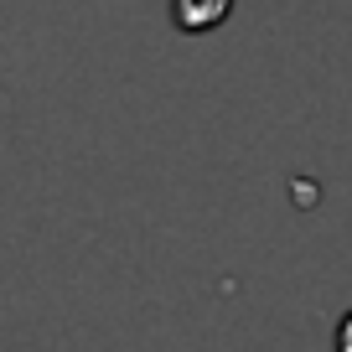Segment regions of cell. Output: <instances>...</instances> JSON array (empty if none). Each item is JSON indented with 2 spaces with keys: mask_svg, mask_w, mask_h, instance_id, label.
Returning a JSON list of instances; mask_svg holds the SVG:
<instances>
[{
  "mask_svg": "<svg viewBox=\"0 0 352 352\" xmlns=\"http://www.w3.org/2000/svg\"><path fill=\"white\" fill-rule=\"evenodd\" d=\"M166 6H171L176 32H187V36H208L233 16V0H166Z\"/></svg>",
  "mask_w": 352,
  "mask_h": 352,
  "instance_id": "1",
  "label": "cell"
},
{
  "mask_svg": "<svg viewBox=\"0 0 352 352\" xmlns=\"http://www.w3.org/2000/svg\"><path fill=\"white\" fill-rule=\"evenodd\" d=\"M337 352H352V311L337 321Z\"/></svg>",
  "mask_w": 352,
  "mask_h": 352,
  "instance_id": "2",
  "label": "cell"
}]
</instances>
